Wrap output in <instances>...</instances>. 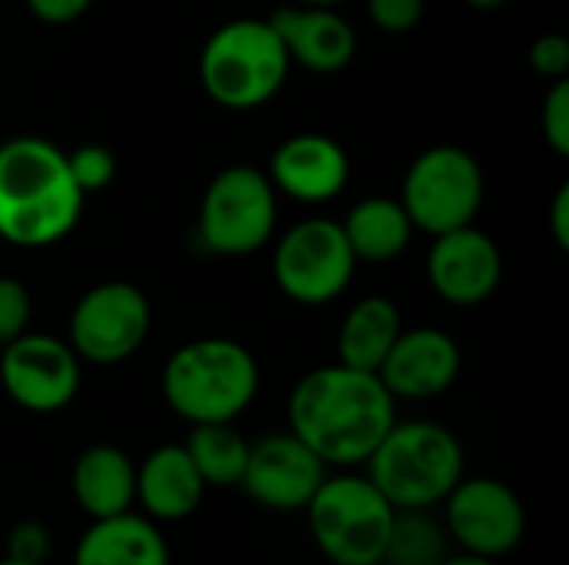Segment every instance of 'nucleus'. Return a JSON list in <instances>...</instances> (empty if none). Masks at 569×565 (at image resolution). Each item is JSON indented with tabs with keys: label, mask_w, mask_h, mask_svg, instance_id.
I'll use <instances>...</instances> for the list:
<instances>
[{
	"label": "nucleus",
	"mask_w": 569,
	"mask_h": 565,
	"mask_svg": "<svg viewBox=\"0 0 569 565\" xmlns=\"http://www.w3.org/2000/svg\"><path fill=\"white\" fill-rule=\"evenodd\" d=\"M270 23L290 63H300L313 73H337L357 53V33L333 7H317V3L280 7L270 17Z\"/></svg>",
	"instance_id": "17"
},
{
	"label": "nucleus",
	"mask_w": 569,
	"mask_h": 565,
	"mask_svg": "<svg viewBox=\"0 0 569 565\" xmlns=\"http://www.w3.org/2000/svg\"><path fill=\"white\" fill-rule=\"evenodd\" d=\"M160 386L183 423H233L260 393V366L243 343L207 336L183 343L167 360Z\"/></svg>",
	"instance_id": "3"
},
{
	"label": "nucleus",
	"mask_w": 569,
	"mask_h": 565,
	"mask_svg": "<svg viewBox=\"0 0 569 565\" xmlns=\"http://www.w3.org/2000/svg\"><path fill=\"white\" fill-rule=\"evenodd\" d=\"M357 270V256L330 220H303L290 226L273 253L277 286L300 306H323L337 300Z\"/></svg>",
	"instance_id": "10"
},
{
	"label": "nucleus",
	"mask_w": 569,
	"mask_h": 565,
	"mask_svg": "<svg viewBox=\"0 0 569 565\" xmlns=\"http://www.w3.org/2000/svg\"><path fill=\"white\" fill-rule=\"evenodd\" d=\"M203 496L207 483L200 480L183 443L157 446L137 466V506L160 526L190 519L203 506Z\"/></svg>",
	"instance_id": "18"
},
{
	"label": "nucleus",
	"mask_w": 569,
	"mask_h": 565,
	"mask_svg": "<svg viewBox=\"0 0 569 565\" xmlns=\"http://www.w3.org/2000/svg\"><path fill=\"white\" fill-rule=\"evenodd\" d=\"M363 466L367 480L393 509H440L450 490L467 476L463 443L430 420H397Z\"/></svg>",
	"instance_id": "4"
},
{
	"label": "nucleus",
	"mask_w": 569,
	"mask_h": 565,
	"mask_svg": "<svg viewBox=\"0 0 569 565\" xmlns=\"http://www.w3.org/2000/svg\"><path fill=\"white\" fill-rule=\"evenodd\" d=\"M367 10L383 33H410L423 17V0H367Z\"/></svg>",
	"instance_id": "29"
},
{
	"label": "nucleus",
	"mask_w": 569,
	"mask_h": 565,
	"mask_svg": "<svg viewBox=\"0 0 569 565\" xmlns=\"http://www.w3.org/2000/svg\"><path fill=\"white\" fill-rule=\"evenodd\" d=\"M67 170L77 183V190L87 193H100L113 183L117 176V157L100 147V143H83L73 153H67Z\"/></svg>",
	"instance_id": "25"
},
{
	"label": "nucleus",
	"mask_w": 569,
	"mask_h": 565,
	"mask_svg": "<svg viewBox=\"0 0 569 565\" xmlns=\"http://www.w3.org/2000/svg\"><path fill=\"white\" fill-rule=\"evenodd\" d=\"M277 226V190L253 167L220 170L200 203V240L220 256H247L270 243Z\"/></svg>",
	"instance_id": "8"
},
{
	"label": "nucleus",
	"mask_w": 569,
	"mask_h": 565,
	"mask_svg": "<svg viewBox=\"0 0 569 565\" xmlns=\"http://www.w3.org/2000/svg\"><path fill=\"white\" fill-rule=\"evenodd\" d=\"M50 549H53V539H50V529L40 519H20L7 533V556L10 559L43 565Z\"/></svg>",
	"instance_id": "28"
},
{
	"label": "nucleus",
	"mask_w": 569,
	"mask_h": 565,
	"mask_svg": "<svg viewBox=\"0 0 569 565\" xmlns=\"http://www.w3.org/2000/svg\"><path fill=\"white\" fill-rule=\"evenodd\" d=\"M303 516L317 553L330 565H383L397 509L367 473H327Z\"/></svg>",
	"instance_id": "5"
},
{
	"label": "nucleus",
	"mask_w": 569,
	"mask_h": 565,
	"mask_svg": "<svg viewBox=\"0 0 569 565\" xmlns=\"http://www.w3.org/2000/svg\"><path fill=\"white\" fill-rule=\"evenodd\" d=\"M70 493L90 523L130 513L137 506V463L110 443L87 446L70 470Z\"/></svg>",
	"instance_id": "19"
},
{
	"label": "nucleus",
	"mask_w": 569,
	"mask_h": 565,
	"mask_svg": "<svg viewBox=\"0 0 569 565\" xmlns=\"http://www.w3.org/2000/svg\"><path fill=\"white\" fill-rule=\"evenodd\" d=\"M30 313H33V303H30L27 286L13 276H0V346L27 333Z\"/></svg>",
	"instance_id": "26"
},
{
	"label": "nucleus",
	"mask_w": 569,
	"mask_h": 565,
	"mask_svg": "<svg viewBox=\"0 0 569 565\" xmlns=\"http://www.w3.org/2000/svg\"><path fill=\"white\" fill-rule=\"evenodd\" d=\"M400 333H403V320L397 303L387 296H363L343 316L337 336V350H340L337 363L377 373Z\"/></svg>",
	"instance_id": "21"
},
{
	"label": "nucleus",
	"mask_w": 569,
	"mask_h": 565,
	"mask_svg": "<svg viewBox=\"0 0 569 565\" xmlns=\"http://www.w3.org/2000/svg\"><path fill=\"white\" fill-rule=\"evenodd\" d=\"M290 57L270 20L240 17L210 33L200 53V83L227 110H257L287 80Z\"/></svg>",
	"instance_id": "6"
},
{
	"label": "nucleus",
	"mask_w": 569,
	"mask_h": 565,
	"mask_svg": "<svg viewBox=\"0 0 569 565\" xmlns=\"http://www.w3.org/2000/svg\"><path fill=\"white\" fill-rule=\"evenodd\" d=\"M270 183L297 203H327L350 180L347 150L327 133H293L270 157Z\"/></svg>",
	"instance_id": "16"
},
{
	"label": "nucleus",
	"mask_w": 569,
	"mask_h": 565,
	"mask_svg": "<svg viewBox=\"0 0 569 565\" xmlns=\"http://www.w3.org/2000/svg\"><path fill=\"white\" fill-rule=\"evenodd\" d=\"M297 3H317V7H333V3H343V0H297Z\"/></svg>",
	"instance_id": "35"
},
{
	"label": "nucleus",
	"mask_w": 569,
	"mask_h": 565,
	"mask_svg": "<svg viewBox=\"0 0 569 565\" xmlns=\"http://www.w3.org/2000/svg\"><path fill=\"white\" fill-rule=\"evenodd\" d=\"M0 386L27 413H60L80 393V356L50 333H23L0 346Z\"/></svg>",
	"instance_id": "12"
},
{
	"label": "nucleus",
	"mask_w": 569,
	"mask_h": 565,
	"mask_svg": "<svg viewBox=\"0 0 569 565\" xmlns=\"http://www.w3.org/2000/svg\"><path fill=\"white\" fill-rule=\"evenodd\" d=\"M440 565H500V559H487V556H473V553H450Z\"/></svg>",
	"instance_id": "33"
},
{
	"label": "nucleus",
	"mask_w": 569,
	"mask_h": 565,
	"mask_svg": "<svg viewBox=\"0 0 569 565\" xmlns=\"http://www.w3.org/2000/svg\"><path fill=\"white\" fill-rule=\"evenodd\" d=\"M83 210L67 153L43 137H10L0 143V240L37 250L63 240Z\"/></svg>",
	"instance_id": "2"
},
{
	"label": "nucleus",
	"mask_w": 569,
	"mask_h": 565,
	"mask_svg": "<svg viewBox=\"0 0 569 565\" xmlns=\"http://www.w3.org/2000/svg\"><path fill=\"white\" fill-rule=\"evenodd\" d=\"M0 565H37V563H20V559H10V556H3Z\"/></svg>",
	"instance_id": "36"
},
{
	"label": "nucleus",
	"mask_w": 569,
	"mask_h": 565,
	"mask_svg": "<svg viewBox=\"0 0 569 565\" xmlns=\"http://www.w3.org/2000/svg\"><path fill=\"white\" fill-rule=\"evenodd\" d=\"M463 370L460 346L450 333L433 326L403 330L380 363L377 376L393 400H437Z\"/></svg>",
	"instance_id": "15"
},
{
	"label": "nucleus",
	"mask_w": 569,
	"mask_h": 565,
	"mask_svg": "<svg viewBox=\"0 0 569 565\" xmlns=\"http://www.w3.org/2000/svg\"><path fill=\"white\" fill-rule=\"evenodd\" d=\"M150 333V300L133 283H100L70 313V350L80 363L117 366L130 360Z\"/></svg>",
	"instance_id": "11"
},
{
	"label": "nucleus",
	"mask_w": 569,
	"mask_h": 565,
	"mask_svg": "<svg viewBox=\"0 0 569 565\" xmlns=\"http://www.w3.org/2000/svg\"><path fill=\"white\" fill-rule=\"evenodd\" d=\"M543 140L557 157H569V80H553L550 93L543 97Z\"/></svg>",
	"instance_id": "27"
},
{
	"label": "nucleus",
	"mask_w": 569,
	"mask_h": 565,
	"mask_svg": "<svg viewBox=\"0 0 569 565\" xmlns=\"http://www.w3.org/2000/svg\"><path fill=\"white\" fill-rule=\"evenodd\" d=\"M400 203L430 236L470 226L483 206V170L463 147H430L410 163Z\"/></svg>",
	"instance_id": "7"
},
{
	"label": "nucleus",
	"mask_w": 569,
	"mask_h": 565,
	"mask_svg": "<svg viewBox=\"0 0 569 565\" xmlns=\"http://www.w3.org/2000/svg\"><path fill=\"white\" fill-rule=\"evenodd\" d=\"M550 233L560 250H569V186L557 190V200L550 210Z\"/></svg>",
	"instance_id": "32"
},
{
	"label": "nucleus",
	"mask_w": 569,
	"mask_h": 565,
	"mask_svg": "<svg viewBox=\"0 0 569 565\" xmlns=\"http://www.w3.org/2000/svg\"><path fill=\"white\" fill-rule=\"evenodd\" d=\"M453 553L440 509H397L383 565H440Z\"/></svg>",
	"instance_id": "24"
},
{
	"label": "nucleus",
	"mask_w": 569,
	"mask_h": 565,
	"mask_svg": "<svg viewBox=\"0 0 569 565\" xmlns=\"http://www.w3.org/2000/svg\"><path fill=\"white\" fill-rule=\"evenodd\" d=\"M183 450L193 460L207 490L210 486H240L243 470H247V456H250V443L243 440V433L233 430V423H197V426H190Z\"/></svg>",
	"instance_id": "23"
},
{
	"label": "nucleus",
	"mask_w": 569,
	"mask_h": 565,
	"mask_svg": "<svg viewBox=\"0 0 569 565\" xmlns=\"http://www.w3.org/2000/svg\"><path fill=\"white\" fill-rule=\"evenodd\" d=\"M397 423V400L377 373L343 363L310 370L287 400V430L330 470L363 466Z\"/></svg>",
	"instance_id": "1"
},
{
	"label": "nucleus",
	"mask_w": 569,
	"mask_h": 565,
	"mask_svg": "<svg viewBox=\"0 0 569 565\" xmlns=\"http://www.w3.org/2000/svg\"><path fill=\"white\" fill-rule=\"evenodd\" d=\"M440 519L460 553L507 559L527 536V506L513 486L490 476H463L440 503Z\"/></svg>",
	"instance_id": "9"
},
{
	"label": "nucleus",
	"mask_w": 569,
	"mask_h": 565,
	"mask_svg": "<svg viewBox=\"0 0 569 565\" xmlns=\"http://www.w3.org/2000/svg\"><path fill=\"white\" fill-rule=\"evenodd\" d=\"M340 230H343V236H347L357 260L387 263V260H393V256H400L407 250L413 223H410L400 200L367 196L347 213Z\"/></svg>",
	"instance_id": "22"
},
{
	"label": "nucleus",
	"mask_w": 569,
	"mask_h": 565,
	"mask_svg": "<svg viewBox=\"0 0 569 565\" xmlns=\"http://www.w3.org/2000/svg\"><path fill=\"white\" fill-rule=\"evenodd\" d=\"M73 565H170L160 523L143 513L93 519L73 546Z\"/></svg>",
	"instance_id": "20"
},
{
	"label": "nucleus",
	"mask_w": 569,
	"mask_h": 565,
	"mask_svg": "<svg viewBox=\"0 0 569 565\" xmlns=\"http://www.w3.org/2000/svg\"><path fill=\"white\" fill-rule=\"evenodd\" d=\"M427 276L440 300L453 306H480L487 303L503 276V256L483 230L460 226L433 236L427 256Z\"/></svg>",
	"instance_id": "14"
},
{
	"label": "nucleus",
	"mask_w": 569,
	"mask_h": 565,
	"mask_svg": "<svg viewBox=\"0 0 569 565\" xmlns=\"http://www.w3.org/2000/svg\"><path fill=\"white\" fill-rule=\"evenodd\" d=\"M467 3H470L473 10H500L507 0H467Z\"/></svg>",
	"instance_id": "34"
},
{
	"label": "nucleus",
	"mask_w": 569,
	"mask_h": 565,
	"mask_svg": "<svg viewBox=\"0 0 569 565\" xmlns=\"http://www.w3.org/2000/svg\"><path fill=\"white\" fill-rule=\"evenodd\" d=\"M93 0H27V10L43 23H70L90 10Z\"/></svg>",
	"instance_id": "31"
},
{
	"label": "nucleus",
	"mask_w": 569,
	"mask_h": 565,
	"mask_svg": "<svg viewBox=\"0 0 569 565\" xmlns=\"http://www.w3.org/2000/svg\"><path fill=\"white\" fill-rule=\"evenodd\" d=\"M530 67L547 80H563L569 73V40L563 33H543L530 47Z\"/></svg>",
	"instance_id": "30"
},
{
	"label": "nucleus",
	"mask_w": 569,
	"mask_h": 565,
	"mask_svg": "<svg viewBox=\"0 0 569 565\" xmlns=\"http://www.w3.org/2000/svg\"><path fill=\"white\" fill-rule=\"evenodd\" d=\"M330 466L290 430L267 433L250 443L240 490L250 503L273 513H303Z\"/></svg>",
	"instance_id": "13"
}]
</instances>
